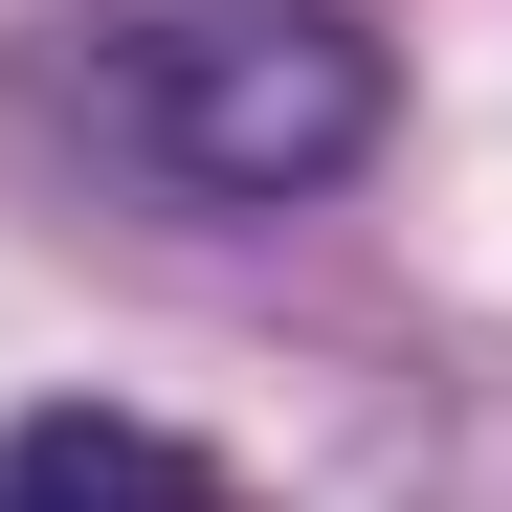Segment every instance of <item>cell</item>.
Here are the masks:
<instances>
[{
	"mask_svg": "<svg viewBox=\"0 0 512 512\" xmlns=\"http://www.w3.org/2000/svg\"><path fill=\"white\" fill-rule=\"evenodd\" d=\"M0 112L134 201H334L401 112V45L357 0H45Z\"/></svg>",
	"mask_w": 512,
	"mask_h": 512,
	"instance_id": "obj_1",
	"label": "cell"
},
{
	"mask_svg": "<svg viewBox=\"0 0 512 512\" xmlns=\"http://www.w3.org/2000/svg\"><path fill=\"white\" fill-rule=\"evenodd\" d=\"M0 512H223V468L134 401H23L0 423Z\"/></svg>",
	"mask_w": 512,
	"mask_h": 512,
	"instance_id": "obj_2",
	"label": "cell"
}]
</instances>
